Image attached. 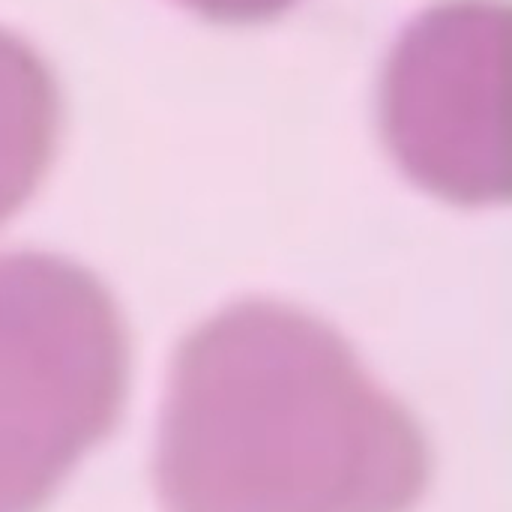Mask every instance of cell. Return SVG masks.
<instances>
[{
	"label": "cell",
	"mask_w": 512,
	"mask_h": 512,
	"mask_svg": "<svg viewBox=\"0 0 512 512\" xmlns=\"http://www.w3.org/2000/svg\"><path fill=\"white\" fill-rule=\"evenodd\" d=\"M60 129V93L45 60L0 30V225L36 192Z\"/></svg>",
	"instance_id": "4"
},
{
	"label": "cell",
	"mask_w": 512,
	"mask_h": 512,
	"mask_svg": "<svg viewBox=\"0 0 512 512\" xmlns=\"http://www.w3.org/2000/svg\"><path fill=\"white\" fill-rule=\"evenodd\" d=\"M429 474L411 411L303 309L234 303L174 354L156 450L168 512H408Z\"/></svg>",
	"instance_id": "1"
},
{
	"label": "cell",
	"mask_w": 512,
	"mask_h": 512,
	"mask_svg": "<svg viewBox=\"0 0 512 512\" xmlns=\"http://www.w3.org/2000/svg\"><path fill=\"white\" fill-rule=\"evenodd\" d=\"M129 336L108 288L45 255H0V512H39L120 420Z\"/></svg>",
	"instance_id": "2"
},
{
	"label": "cell",
	"mask_w": 512,
	"mask_h": 512,
	"mask_svg": "<svg viewBox=\"0 0 512 512\" xmlns=\"http://www.w3.org/2000/svg\"><path fill=\"white\" fill-rule=\"evenodd\" d=\"M219 24H258L288 12L297 0H177Z\"/></svg>",
	"instance_id": "5"
},
{
	"label": "cell",
	"mask_w": 512,
	"mask_h": 512,
	"mask_svg": "<svg viewBox=\"0 0 512 512\" xmlns=\"http://www.w3.org/2000/svg\"><path fill=\"white\" fill-rule=\"evenodd\" d=\"M507 6L444 0L396 42L381 84V126L399 168L459 207L510 195L504 135Z\"/></svg>",
	"instance_id": "3"
}]
</instances>
